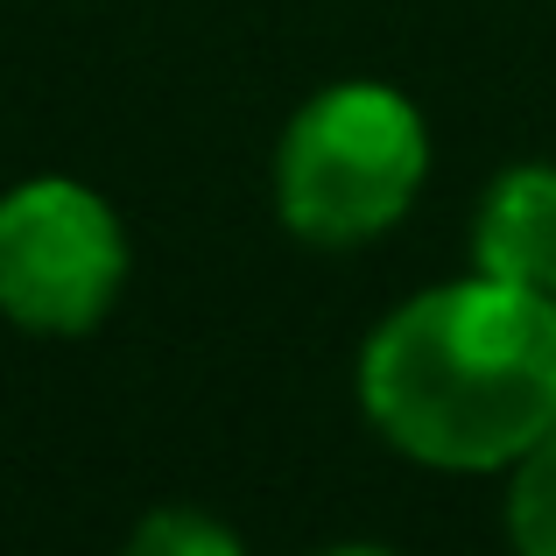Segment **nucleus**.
<instances>
[{"mask_svg": "<svg viewBox=\"0 0 556 556\" xmlns=\"http://www.w3.org/2000/svg\"><path fill=\"white\" fill-rule=\"evenodd\" d=\"M127 275L121 218L99 190L42 177L0 198V311L22 331H92Z\"/></svg>", "mask_w": 556, "mask_h": 556, "instance_id": "3", "label": "nucleus"}, {"mask_svg": "<svg viewBox=\"0 0 556 556\" xmlns=\"http://www.w3.org/2000/svg\"><path fill=\"white\" fill-rule=\"evenodd\" d=\"M359 402L422 465H515L556 430V296L479 275L402 303L359 359Z\"/></svg>", "mask_w": 556, "mask_h": 556, "instance_id": "1", "label": "nucleus"}, {"mask_svg": "<svg viewBox=\"0 0 556 556\" xmlns=\"http://www.w3.org/2000/svg\"><path fill=\"white\" fill-rule=\"evenodd\" d=\"M121 556H247L240 535L218 529L212 515H190V507H163V515H149L135 535H127Z\"/></svg>", "mask_w": 556, "mask_h": 556, "instance_id": "6", "label": "nucleus"}, {"mask_svg": "<svg viewBox=\"0 0 556 556\" xmlns=\"http://www.w3.org/2000/svg\"><path fill=\"white\" fill-rule=\"evenodd\" d=\"M430 169V135L394 85H331L289 121L275 155L289 232L317 247H353L408 212Z\"/></svg>", "mask_w": 556, "mask_h": 556, "instance_id": "2", "label": "nucleus"}, {"mask_svg": "<svg viewBox=\"0 0 556 556\" xmlns=\"http://www.w3.org/2000/svg\"><path fill=\"white\" fill-rule=\"evenodd\" d=\"M325 556H394V549H374V543H345V549H325Z\"/></svg>", "mask_w": 556, "mask_h": 556, "instance_id": "7", "label": "nucleus"}, {"mask_svg": "<svg viewBox=\"0 0 556 556\" xmlns=\"http://www.w3.org/2000/svg\"><path fill=\"white\" fill-rule=\"evenodd\" d=\"M515 493H507V535L521 556H556V430L535 451H521Z\"/></svg>", "mask_w": 556, "mask_h": 556, "instance_id": "5", "label": "nucleus"}, {"mask_svg": "<svg viewBox=\"0 0 556 556\" xmlns=\"http://www.w3.org/2000/svg\"><path fill=\"white\" fill-rule=\"evenodd\" d=\"M472 254H479V275L556 296V169L529 163V169H507L486 190Z\"/></svg>", "mask_w": 556, "mask_h": 556, "instance_id": "4", "label": "nucleus"}]
</instances>
